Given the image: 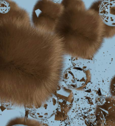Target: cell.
I'll list each match as a JSON object with an SVG mask.
<instances>
[{"mask_svg":"<svg viewBox=\"0 0 115 126\" xmlns=\"http://www.w3.org/2000/svg\"><path fill=\"white\" fill-rule=\"evenodd\" d=\"M96 114L101 126H115V97H103L98 104Z\"/></svg>","mask_w":115,"mask_h":126,"instance_id":"cell-1","label":"cell"},{"mask_svg":"<svg viewBox=\"0 0 115 126\" xmlns=\"http://www.w3.org/2000/svg\"><path fill=\"white\" fill-rule=\"evenodd\" d=\"M63 80L68 87L76 89L82 87L86 85L88 76L86 71L81 68L72 66L64 71Z\"/></svg>","mask_w":115,"mask_h":126,"instance_id":"cell-2","label":"cell"},{"mask_svg":"<svg viewBox=\"0 0 115 126\" xmlns=\"http://www.w3.org/2000/svg\"><path fill=\"white\" fill-rule=\"evenodd\" d=\"M59 107L58 97L54 96L46 103L37 109H27L31 116L37 119H46L51 118L56 113Z\"/></svg>","mask_w":115,"mask_h":126,"instance_id":"cell-3","label":"cell"},{"mask_svg":"<svg viewBox=\"0 0 115 126\" xmlns=\"http://www.w3.org/2000/svg\"><path fill=\"white\" fill-rule=\"evenodd\" d=\"M99 15L104 24L115 27V0H105L101 3Z\"/></svg>","mask_w":115,"mask_h":126,"instance_id":"cell-4","label":"cell"},{"mask_svg":"<svg viewBox=\"0 0 115 126\" xmlns=\"http://www.w3.org/2000/svg\"><path fill=\"white\" fill-rule=\"evenodd\" d=\"M71 63L73 66L81 68L86 72L90 69L91 62L90 60L71 57Z\"/></svg>","mask_w":115,"mask_h":126,"instance_id":"cell-5","label":"cell"},{"mask_svg":"<svg viewBox=\"0 0 115 126\" xmlns=\"http://www.w3.org/2000/svg\"><path fill=\"white\" fill-rule=\"evenodd\" d=\"M110 91L112 97L115 98V76L113 78L111 81Z\"/></svg>","mask_w":115,"mask_h":126,"instance_id":"cell-6","label":"cell"},{"mask_svg":"<svg viewBox=\"0 0 115 126\" xmlns=\"http://www.w3.org/2000/svg\"><path fill=\"white\" fill-rule=\"evenodd\" d=\"M11 126H28L26 125H23V124H16V125H14Z\"/></svg>","mask_w":115,"mask_h":126,"instance_id":"cell-7","label":"cell"}]
</instances>
